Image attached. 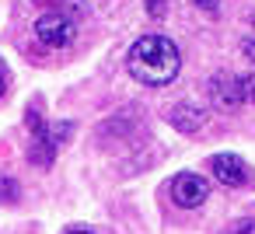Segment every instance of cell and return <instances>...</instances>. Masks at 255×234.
Segmentation results:
<instances>
[{"instance_id":"obj_11","label":"cell","mask_w":255,"mask_h":234,"mask_svg":"<svg viewBox=\"0 0 255 234\" xmlns=\"http://www.w3.org/2000/svg\"><path fill=\"white\" fill-rule=\"evenodd\" d=\"M192 7H199V11H206V14H217V11H220V0H192Z\"/></svg>"},{"instance_id":"obj_7","label":"cell","mask_w":255,"mask_h":234,"mask_svg":"<svg viewBox=\"0 0 255 234\" xmlns=\"http://www.w3.org/2000/svg\"><path fill=\"white\" fill-rule=\"evenodd\" d=\"M203 122H206V112H203L199 105H192V102H178V105L171 109V126H175L178 133H199Z\"/></svg>"},{"instance_id":"obj_12","label":"cell","mask_w":255,"mask_h":234,"mask_svg":"<svg viewBox=\"0 0 255 234\" xmlns=\"http://www.w3.org/2000/svg\"><path fill=\"white\" fill-rule=\"evenodd\" d=\"M252 231H255V224H252V220H234L227 234H252Z\"/></svg>"},{"instance_id":"obj_1","label":"cell","mask_w":255,"mask_h":234,"mask_svg":"<svg viewBox=\"0 0 255 234\" xmlns=\"http://www.w3.org/2000/svg\"><path fill=\"white\" fill-rule=\"evenodd\" d=\"M178 67H182V56H178V46L168 35H157V32L140 35L129 49V74L140 84H150V88L171 84Z\"/></svg>"},{"instance_id":"obj_15","label":"cell","mask_w":255,"mask_h":234,"mask_svg":"<svg viewBox=\"0 0 255 234\" xmlns=\"http://www.w3.org/2000/svg\"><path fill=\"white\" fill-rule=\"evenodd\" d=\"M4 88H7V77H4V74H0V98H4Z\"/></svg>"},{"instance_id":"obj_5","label":"cell","mask_w":255,"mask_h":234,"mask_svg":"<svg viewBox=\"0 0 255 234\" xmlns=\"http://www.w3.org/2000/svg\"><path fill=\"white\" fill-rule=\"evenodd\" d=\"M210 102H213L217 109H224V112L245 105L241 77H234V74H213V77H210Z\"/></svg>"},{"instance_id":"obj_3","label":"cell","mask_w":255,"mask_h":234,"mask_svg":"<svg viewBox=\"0 0 255 234\" xmlns=\"http://www.w3.org/2000/svg\"><path fill=\"white\" fill-rule=\"evenodd\" d=\"M74 35H77V25H74L67 14H60V11L42 14V18L35 21V39H39V46H46V49H67V46L74 42Z\"/></svg>"},{"instance_id":"obj_6","label":"cell","mask_w":255,"mask_h":234,"mask_svg":"<svg viewBox=\"0 0 255 234\" xmlns=\"http://www.w3.org/2000/svg\"><path fill=\"white\" fill-rule=\"evenodd\" d=\"M210 168H213V175H217V182H220V185L241 189V185H248V182H252V168H248L238 154H217V157L210 161Z\"/></svg>"},{"instance_id":"obj_16","label":"cell","mask_w":255,"mask_h":234,"mask_svg":"<svg viewBox=\"0 0 255 234\" xmlns=\"http://www.w3.org/2000/svg\"><path fill=\"white\" fill-rule=\"evenodd\" d=\"M252 25H255V18H252Z\"/></svg>"},{"instance_id":"obj_10","label":"cell","mask_w":255,"mask_h":234,"mask_svg":"<svg viewBox=\"0 0 255 234\" xmlns=\"http://www.w3.org/2000/svg\"><path fill=\"white\" fill-rule=\"evenodd\" d=\"M164 11H168V0H147V14L150 18H161Z\"/></svg>"},{"instance_id":"obj_9","label":"cell","mask_w":255,"mask_h":234,"mask_svg":"<svg viewBox=\"0 0 255 234\" xmlns=\"http://www.w3.org/2000/svg\"><path fill=\"white\" fill-rule=\"evenodd\" d=\"M241 95H245V102H248V105H255V74L241 77Z\"/></svg>"},{"instance_id":"obj_4","label":"cell","mask_w":255,"mask_h":234,"mask_svg":"<svg viewBox=\"0 0 255 234\" xmlns=\"http://www.w3.org/2000/svg\"><path fill=\"white\" fill-rule=\"evenodd\" d=\"M206 196H210V185L203 175L182 171L171 178V203H178L182 210H196L199 203H206Z\"/></svg>"},{"instance_id":"obj_8","label":"cell","mask_w":255,"mask_h":234,"mask_svg":"<svg viewBox=\"0 0 255 234\" xmlns=\"http://www.w3.org/2000/svg\"><path fill=\"white\" fill-rule=\"evenodd\" d=\"M0 203H18V182L11 175H0Z\"/></svg>"},{"instance_id":"obj_13","label":"cell","mask_w":255,"mask_h":234,"mask_svg":"<svg viewBox=\"0 0 255 234\" xmlns=\"http://www.w3.org/2000/svg\"><path fill=\"white\" fill-rule=\"evenodd\" d=\"M241 53L248 56V63H255V35H248V39L241 42Z\"/></svg>"},{"instance_id":"obj_14","label":"cell","mask_w":255,"mask_h":234,"mask_svg":"<svg viewBox=\"0 0 255 234\" xmlns=\"http://www.w3.org/2000/svg\"><path fill=\"white\" fill-rule=\"evenodd\" d=\"M67 234H95V231H88V227H70Z\"/></svg>"},{"instance_id":"obj_2","label":"cell","mask_w":255,"mask_h":234,"mask_svg":"<svg viewBox=\"0 0 255 234\" xmlns=\"http://www.w3.org/2000/svg\"><path fill=\"white\" fill-rule=\"evenodd\" d=\"M28 129H32V140H28V161L35 168H49L56 161V140H53V126H46V119L39 116V109H28Z\"/></svg>"}]
</instances>
